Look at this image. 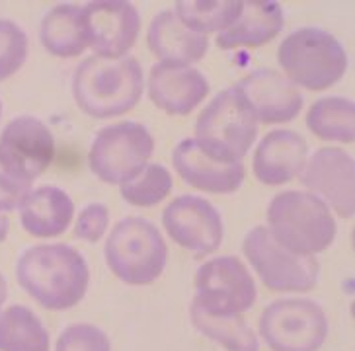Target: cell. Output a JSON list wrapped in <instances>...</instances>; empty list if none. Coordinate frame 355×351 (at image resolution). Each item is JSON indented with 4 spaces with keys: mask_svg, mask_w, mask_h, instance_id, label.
Here are the masks:
<instances>
[{
    "mask_svg": "<svg viewBox=\"0 0 355 351\" xmlns=\"http://www.w3.org/2000/svg\"><path fill=\"white\" fill-rule=\"evenodd\" d=\"M88 47L98 57L121 59L133 49L141 31V16L125 0H96L83 8Z\"/></svg>",
    "mask_w": 355,
    "mask_h": 351,
    "instance_id": "14",
    "label": "cell"
},
{
    "mask_svg": "<svg viewBox=\"0 0 355 351\" xmlns=\"http://www.w3.org/2000/svg\"><path fill=\"white\" fill-rule=\"evenodd\" d=\"M261 340L272 351H320L328 338V316L311 299H277L261 312Z\"/></svg>",
    "mask_w": 355,
    "mask_h": 351,
    "instance_id": "9",
    "label": "cell"
},
{
    "mask_svg": "<svg viewBox=\"0 0 355 351\" xmlns=\"http://www.w3.org/2000/svg\"><path fill=\"white\" fill-rule=\"evenodd\" d=\"M234 88L241 92L258 123H289L303 110V94L279 71L256 69L242 76Z\"/></svg>",
    "mask_w": 355,
    "mask_h": 351,
    "instance_id": "15",
    "label": "cell"
},
{
    "mask_svg": "<svg viewBox=\"0 0 355 351\" xmlns=\"http://www.w3.org/2000/svg\"><path fill=\"white\" fill-rule=\"evenodd\" d=\"M21 228L35 238H57L73 225L74 201L57 186L28 189L18 203Z\"/></svg>",
    "mask_w": 355,
    "mask_h": 351,
    "instance_id": "20",
    "label": "cell"
},
{
    "mask_svg": "<svg viewBox=\"0 0 355 351\" xmlns=\"http://www.w3.org/2000/svg\"><path fill=\"white\" fill-rule=\"evenodd\" d=\"M20 287L47 310L74 309L90 287V268L69 244H35L16 264Z\"/></svg>",
    "mask_w": 355,
    "mask_h": 351,
    "instance_id": "1",
    "label": "cell"
},
{
    "mask_svg": "<svg viewBox=\"0 0 355 351\" xmlns=\"http://www.w3.org/2000/svg\"><path fill=\"white\" fill-rule=\"evenodd\" d=\"M301 184L309 194L322 199L342 219L355 213V164L352 155L340 146H322L301 172Z\"/></svg>",
    "mask_w": 355,
    "mask_h": 351,
    "instance_id": "13",
    "label": "cell"
},
{
    "mask_svg": "<svg viewBox=\"0 0 355 351\" xmlns=\"http://www.w3.org/2000/svg\"><path fill=\"white\" fill-rule=\"evenodd\" d=\"M193 305L201 310L229 316L250 310L258 297L256 281L246 264L236 256L207 259L193 277Z\"/></svg>",
    "mask_w": 355,
    "mask_h": 351,
    "instance_id": "10",
    "label": "cell"
},
{
    "mask_svg": "<svg viewBox=\"0 0 355 351\" xmlns=\"http://www.w3.org/2000/svg\"><path fill=\"white\" fill-rule=\"evenodd\" d=\"M8 228H10L8 215H6V211H2V209H0V242H2V240H6V237H8Z\"/></svg>",
    "mask_w": 355,
    "mask_h": 351,
    "instance_id": "32",
    "label": "cell"
},
{
    "mask_svg": "<svg viewBox=\"0 0 355 351\" xmlns=\"http://www.w3.org/2000/svg\"><path fill=\"white\" fill-rule=\"evenodd\" d=\"M55 137L42 119L18 115L0 133V168L16 182L30 186L51 166Z\"/></svg>",
    "mask_w": 355,
    "mask_h": 351,
    "instance_id": "11",
    "label": "cell"
},
{
    "mask_svg": "<svg viewBox=\"0 0 355 351\" xmlns=\"http://www.w3.org/2000/svg\"><path fill=\"white\" fill-rule=\"evenodd\" d=\"M146 45L160 62L191 67L207 55L209 40L188 28L174 10H162L148 24Z\"/></svg>",
    "mask_w": 355,
    "mask_h": 351,
    "instance_id": "19",
    "label": "cell"
},
{
    "mask_svg": "<svg viewBox=\"0 0 355 351\" xmlns=\"http://www.w3.org/2000/svg\"><path fill=\"white\" fill-rule=\"evenodd\" d=\"M172 187L174 180L166 166L148 162L135 178L119 186V194L129 205L155 207L170 196Z\"/></svg>",
    "mask_w": 355,
    "mask_h": 351,
    "instance_id": "27",
    "label": "cell"
},
{
    "mask_svg": "<svg viewBox=\"0 0 355 351\" xmlns=\"http://www.w3.org/2000/svg\"><path fill=\"white\" fill-rule=\"evenodd\" d=\"M0 117H2V103H0Z\"/></svg>",
    "mask_w": 355,
    "mask_h": 351,
    "instance_id": "34",
    "label": "cell"
},
{
    "mask_svg": "<svg viewBox=\"0 0 355 351\" xmlns=\"http://www.w3.org/2000/svg\"><path fill=\"white\" fill-rule=\"evenodd\" d=\"M55 351H112V341L102 328L88 322H78L64 328Z\"/></svg>",
    "mask_w": 355,
    "mask_h": 351,
    "instance_id": "29",
    "label": "cell"
},
{
    "mask_svg": "<svg viewBox=\"0 0 355 351\" xmlns=\"http://www.w3.org/2000/svg\"><path fill=\"white\" fill-rule=\"evenodd\" d=\"M0 351H51L42 318L24 305L0 310Z\"/></svg>",
    "mask_w": 355,
    "mask_h": 351,
    "instance_id": "24",
    "label": "cell"
},
{
    "mask_svg": "<svg viewBox=\"0 0 355 351\" xmlns=\"http://www.w3.org/2000/svg\"><path fill=\"white\" fill-rule=\"evenodd\" d=\"M105 264L127 285H150L166 269L168 246L162 232L143 217L115 223L104 248Z\"/></svg>",
    "mask_w": 355,
    "mask_h": 351,
    "instance_id": "5",
    "label": "cell"
},
{
    "mask_svg": "<svg viewBox=\"0 0 355 351\" xmlns=\"http://www.w3.org/2000/svg\"><path fill=\"white\" fill-rule=\"evenodd\" d=\"M162 227L180 248L196 256H209L219 250L225 225L219 209L205 197L180 196L162 211Z\"/></svg>",
    "mask_w": 355,
    "mask_h": 351,
    "instance_id": "12",
    "label": "cell"
},
{
    "mask_svg": "<svg viewBox=\"0 0 355 351\" xmlns=\"http://www.w3.org/2000/svg\"><path fill=\"white\" fill-rule=\"evenodd\" d=\"M268 230L299 256H316L334 242L338 225L330 207L309 191L289 189L268 205Z\"/></svg>",
    "mask_w": 355,
    "mask_h": 351,
    "instance_id": "3",
    "label": "cell"
},
{
    "mask_svg": "<svg viewBox=\"0 0 355 351\" xmlns=\"http://www.w3.org/2000/svg\"><path fill=\"white\" fill-rule=\"evenodd\" d=\"M258 119L232 86L220 90L199 114L193 141L220 162H242L256 141Z\"/></svg>",
    "mask_w": 355,
    "mask_h": 351,
    "instance_id": "6",
    "label": "cell"
},
{
    "mask_svg": "<svg viewBox=\"0 0 355 351\" xmlns=\"http://www.w3.org/2000/svg\"><path fill=\"white\" fill-rule=\"evenodd\" d=\"M309 160V143L293 129H273L263 135L252 158V170L263 186L289 184L303 172Z\"/></svg>",
    "mask_w": 355,
    "mask_h": 351,
    "instance_id": "17",
    "label": "cell"
},
{
    "mask_svg": "<svg viewBox=\"0 0 355 351\" xmlns=\"http://www.w3.org/2000/svg\"><path fill=\"white\" fill-rule=\"evenodd\" d=\"M28 35L16 22L0 18V83L8 80L28 61Z\"/></svg>",
    "mask_w": 355,
    "mask_h": 351,
    "instance_id": "28",
    "label": "cell"
},
{
    "mask_svg": "<svg viewBox=\"0 0 355 351\" xmlns=\"http://www.w3.org/2000/svg\"><path fill=\"white\" fill-rule=\"evenodd\" d=\"M189 318L199 334H203L207 340L217 341L227 351L260 350V340H258L256 332L252 330L250 324L242 318V314L217 316V314H209V312L201 310L191 302Z\"/></svg>",
    "mask_w": 355,
    "mask_h": 351,
    "instance_id": "25",
    "label": "cell"
},
{
    "mask_svg": "<svg viewBox=\"0 0 355 351\" xmlns=\"http://www.w3.org/2000/svg\"><path fill=\"white\" fill-rule=\"evenodd\" d=\"M309 131L320 139L340 145L355 143V105L344 96L318 98L306 114Z\"/></svg>",
    "mask_w": 355,
    "mask_h": 351,
    "instance_id": "23",
    "label": "cell"
},
{
    "mask_svg": "<svg viewBox=\"0 0 355 351\" xmlns=\"http://www.w3.org/2000/svg\"><path fill=\"white\" fill-rule=\"evenodd\" d=\"M155 153V139L145 125L119 121L107 125L92 141L88 166L110 186H121L145 168Z\"/></svg>",
    "mask_w": 355,
    "mask_h": 351,
    "instance_id": "7",
    "label": "cell"
},
{
    "mask_svg": "<svg viewBox=\"0 0 355 351\" xmlns=\"http://www.w3.org/2000/svg\"><path fill=\"white\" fill-rule=\"evenodd\" d=\"M145 92V73L135 57L84 59L73 76V96L80 112L94 119L121 117L135 110Z\"/></svg>",
    "mask_w": 355,
    "mask_h": 351,
    "instance_id": "2",
    "label": "cell"
},
{
    "mask_svg": "<svg viewBox=\"0 0 355 351\" xmlns=\"http://www.w3.org/2000/svg\"><path fill=\"white\" fill-rule=\"evenodd\" d=\"M242 252L261 283L275 293H306L318 283L320 266L314 256H299L279 244L268 227H254L242 240Z\"/></svg>",
    "mask_w": 355,
    "mask_h": 351,
    "instance_id": "8",
    "label": "cell"
},
{
    "mask_svg": "<svg viewBox=\"0 0 355 351\" xmlns=\"http://www.w3.org/2000/svg\"><path fill=\"white\" fill-rule=\"evenodd\" d=\"M150 102L168 115H189L209 96V80L196 67L158 62L145 84Z\"/></svg>",
    "mask_w": 355,
    "mask_h": 351,
    "instance_id": "16",
    "label": "cell"
},
{
    "mask_svg": "<svg viewBox=\"0 0 355 351\" xmlns=\"http://www.w3.org/2000/svg\"><path fill=\"white\" fill-rule=\"evenodd\" d=\"M241 10L242 0H178L174 4L178 18L205 37L227 30Z\"/></svg>",
    "mask_w": 355,
    "mask_h": 351,
    "instance_id": "26",
    "label": "cell"
},
{
    "mask_svg": "<svg viewBox=\"0 0 355 351\" xmlns=\"http://www.w3.org/2000/svg\"><path fill=\"white\" fill-rule=\"evenodd\" d=\"M172 164L186 184L205 194H232L246 180L242 162H220L203 153L193 139L178 143L172 153Z\"/></svg>",
    "mask_w": 355,
    "mask_h": 351,
    "instance_id": "18",
    "label": "cell"
},
{
    "mask_svg": "<svg viewBox=\"0 0 355 351\" xmlns=\"http://www.w3.org/2000/svg\"><path fill=\"white\" fill-rule=\"evenodd\" d=\"M285 26L282 6L272 0H248L242 2L239 18L225 31L217 33L220 49H254L273 42Z\"/></svg>",
    "mask_w": 355,
    "mask_h": 351,
    "instance_id": "21",
    "label": "cell"
},
{
    "mask_svg": "<svg viewBox=\"0 0 355 351\" xmlns=\"http://www.w3.org/2000/svg\"><path fill=\"white\" fill-rule=\"evenodd\" d=\"M28 189H32V187L16 182L12 176H8L0 168V209L2 211L8 213L14 207H18L21 197L28 194Z\"/></svg>",
    "mask_w": 355,
    "mask_h": 351,
    "instance_id": "31",
    "label": "cell"
},
{
    "mask_svg": "<svg viewBox=\"0 0 355 351\" xmlns=\"http://www.w3.org/2000/svg\"><path fill=\"white\" fill-rule=\"evenodd\" d=\"M6 299H8V283H6V277H4L2 271H0V310L4 307Z\"/></svg>",
    "mask_w": 355,
    "mask_h": 351,
    "instance_id": "33",
    "label": "cell"
},
{
    "mask_svg": "<svg viewBox=\"0 0 355 351\" xmlns=\"http://www.w3.org/2000/svg\"><path fill=\"white\" fill-rule=\"evenodd\" d=\"M110 227V209L102 203H90L74 219V237L88 244H96L104 238Z\"/></svg>",
    "mask_w": 355,
    "mask_h": 351,
    "instance_id": "30",
    "label": "cell"
},
{
    "mask_svg": "<svg viewBox=\"0 0 355 351\" xmlns=\"http://www.w3.org/2000/svg\"><path fill=\"white\" fill-rule=\"evenodd\" d=\"M283 74L297 88L322 92L344 78L347 53L334 33L322 28H299L291 31L277 49Z\"/></svg>",
    "mask_w": 355,
    "mask_h": 351,
    "instance_id": "4",
    "label": "cell"
},
{
    "mask_svg": "<svg viewBox=\"0 0 355 351\" xmlns=\"http://www.w3.org/2000/svg\"><path fill=\"white\" fill-rule=\"evenodd\" d=\"M40 40L45 51L59 59H74L88 49L83 8L76 4H57L47 10L40 24Z\"/></svg>",
    "mask_w": 355,
    "mask_h": 351,
    "instance_id": "22",
    "label": "cell"
}]
</instances>
